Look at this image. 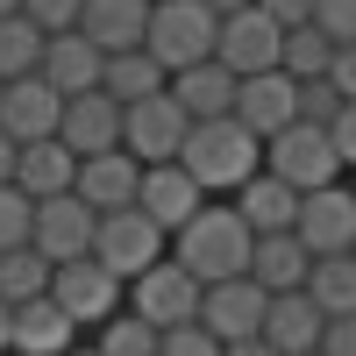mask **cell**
<instances>
[{"label":"cell","instance_id":"cell-21","mask_svg":"<svg viewBox=\"0 0 356 356\" xmlns=\"http://www.w3.org/2000/svg\"><path fill=\"white\" fill-rule=\"evenodd\" d=\"M235 93H243V79L221 72V65H193V72L171 79V100L193 114V129H200V122H228V114H235Z\"/></svg>","mask_w":356,"mask_h":356},{"label":"cell","instance_id":"cell-13","mask_svg":"<svg viewBox=\"0 0 356 356\" xmlns=\"http://www.w3.org/2000/svg\"><path fill=\"white\" fill-rule=\"evenodd\" d=\"M235 122H243L257 143H278L292 122H300V79H285V72L243 79V93H235Z\"/></svg>","mask_w":356,"mask_h":356},{"label":"cell","instance_id":"cell-7","mask_svg":"<svg viewBox=\"0 0 356 356\" xmlns=\"http://www.w3.org/2000/svg\"><path fill=\"white\" fill-rule=\"evenodd\" d=\"M214 65L235 72V79H264V72H285V29L264 15V8H243L221 22V43H214Z\"/></svg>","mask_w":356,"mask_h":356},{"label":"cell","instance_id":"cell-8","mask_svg":"<svg viewBox=\"0 0 356 356\" xmlns=\"http://www.w3.org/2000/svg\"><path fill=\"white\" fill-rule=\"evenodd\" d=\"M50 300L65 307V314L79 321V328H93V335H100L107 321H114V314L129 307V285L114 278V271H107L100 257H79V264H65V271H57V285H50Z\"/></svg>","mask_w":356,"mask_h":356},{"label":"cell","instance_id":"cell-16","mask_svg":"<svg viewBox=\"0 0 356 356\" xmlns=\"http://www.w3.org/2000/svg\"><path fill=\"white\" fill-rule=\"evenodd\" d=\"M150 15H157V0H86L79 36L93 50H107V57H122V50L150 43Z\"/></svg>","mask_w":356,"mask_h":356},{"label":"cell","instance_id":"cell-24","mask_svg":"<svg viewBox=\"0 0 356 356\" xmlns=\"http://www.w3.org/2000/svg\"><path fill=\"white\" fill-rule=\"evenodd\" d=\"M235 214H243L257 235H292L300 228V193L285 186V178H271V171H257L243 193H235Z\"/></svg>","mask_w":356,"mask_h":356},{"label":"cell","instance_id":"cell-28","mask_svg":"<svg viewBox=\"0 0 356 356\" xmlns=\"http://www.w3.org/2000/svg\"><path fill=\"white\" fill-rule=\"evenodd\" d=\"M43 50H50V36L29 15H8L0 22V86H15V79H36L43 72Z\"/></svg>","mask_w":356,"mask_h":356},{"label":"cell","instance_id":"cell-42","mask_svg":"<svg viewBox=\"0 0 356 356\" xmlns=\"http://www.w3.org/2000/svg\"><path fill=\"white\" fill-rule=\"evenodd\" d=\"M200 8L214 15V22H228V15H243V8H257V0H200Z\"/></svg>","mask_w":356,"mask_h":356},{"label":"cell","instance_id":"cell-38","mask_svg":"<svg viewBox=\"0 0 356 356\" xmlns=\"http://www.w3.org/2000/svg\"><path fill=\"white\" fill-rule=\"evenodd\" d=\"M328 136H335V157H342V171H356V100L335 114V129H328Z\"/></svg>","mask_w":356,"mask_h":356},{"label":"cell","instance_id":"cell-26","mask_svg":"<svg viewBox=\"0 0 356 356\" xmlns=\"http://www.w3.org/2000/svg\"><path fill=\"white\" fill-rule=\"evenodd\" d=\"M100 93L122 100V107H143V100L171 93V72L157 65L150 50H122V57H107V86H100Z\"/></svg>","mask_w":356,"mask_h":356},{"label":"cell","instance_id":"cell-3","mask_svg":"<svg viewBox=\"0 0 356 356\" xmlns=\"http://www.w3.org/2000/svg\"><path fill=\"white\" fill-rule=\"evenodd\" d=\"M214 43H221V22L207 15L200 0H157L150 43H143V50L178 79V72H193V65H214Z\"/></svg>","mask_w":356,"mask_h":356},{"label":"cell","instance_id":"cell-17","mask_svg":"<svg viewBox=\"0 0 356 356\" xmlns=\"http://www.w3.org/2000/svg\"><path fill=\"white\" fill-rule=\"evenodd\" d=\"M50 93H65V100H79V93H100L107 86V50H93L72 29V36H50V50H43V72H36Z\"/></svg>","mask_w":356,"mask_h":356},{"label":"cell","instance_id":"cell-11","mask_svg":"<svg viewBox=\"0 0 356 356\" xmlns=\"http://www.w3.org/2000/svg\"><path fill=\"white\" fill-rule=\"evenodd\" d=\"M93 235H100V214H93L79 193H65V200H43V207H36V235H29V243L65 271V264L93 257Z\"/></svg>","mask_w":356,"mask_h":356},{"label":"cell","instance_id":"cell-27","mask_svg":"<svg viewBox=\"0 0 356 356\" xmlns=\"http://www.w3.org/2000/svg\"><path fill=\"white\" fill-rule=\"evenodd\" d=\"M50 285H57V264H50L36 243L0 257V300H8V307H36V300H50Z\"/></svg>","mask_w":356,"mask_h":356},{"label":"cell","instance_id":"cell-20","mask_svg":"<svg viewBox=\"0 0 356 356\" xmlns=\"http://www.w3.org/2000/svg\"><path fill=\"white\" fill-rule=\"evenodd\" d=\"M321 335H328V314H321L307 292H278L271 314H264V342L278 356H321Z\"/></svg>","mask_w":356,"mask_h":356},{"label":"cell","instance_id":"cell-12","mask_svg":"<svg viewBox=\"0 0 356 356\" xmlns=\"http://www.w3.org/2000/svg\"><path fill=\"white\" fill-rule=\"evenodd\" d=\"M300 243L314 250V264L321 257H356V193L349 186H328V193H307L300 200Z\"/></svg>","mask_w":356,"mask_h":356},{"label":"cell","instance_id":"cell-10","mask_svg":"<svg viewBox=\"0 0 356 356\" xmlns=\"http://www.w3.org/2000/svg\"><path fill=\"white\" fill-rule=\"evenodd\" d=\"M264 314H271V292H264L257 278H228V285H207L200 328L228 349V342H257L264 335Z\"/></svg>","mask_w":356,"mask_h":356},{"label":"cell","instance_id":"cell-19","mask_svg":"<svg viewBox=\"0 0 356 356\" xmlns=\"http://www.w3.org/2000/svg\"><path fill=\"white\" fill-rule=\"evenodd\" d=\"M143 171H150V164H136L129 150L86 157V164H79V200L93 207V214H122V207L143 200Z\"/></svg>","mask_w":356,"mask_h":356},{"label":"cell","instance_id":"cell-2","mask_svg":"<svg viewBox=\"0 0 356 356\" xmlns=\"http://www.w3.org/2000/svg\"><path fill=\"white\" fill-rule=\"evenodd\" d=\"M178 164L200 178V193H243L250 178L264 171V143L228 114V122H200L186 136V150H178Z\"/></svg>","mask_w":356,"mask_h":356},{"label":"cell","instance_id":"cell-15","mask_svg":"<svg viewBox=\"0 0 356 356\" xmlns=\"http://www.w3.org/2000/svg\"><path fill=\"white\" fill-rule=\"evenodd\" d=\"M0 129H8L22 150L29 143H57V129H65V93H50L43 79H15L8 93H0Z\"/></svg>","mask_w":356,"mask_h":356},{"label":"cell","instance_id":"cell-31","mask_svg":"<svg viewBox=\"0 0 356 356\" xmlns=\"http://www.w3.org/2000/svg\"><path fill=\"white\" fill-rule=\"evenodd\" d=\"M93 349H100V356H157V349H164V335L150 328V321H136V314L122 307V314L100 328V342H93Z\"/></svg>","mask_w":356,"mask_h":356},{"label":"cell","instance_id":"cell-23","mask_svg":"<svg viewBox=\"0 0 356 356\" xmlns=\"http://www.w3.org/2000/svg\"><path fill=\"white\" fill-rule=\"evenodd\" d=\"M250 278L271 292H307V278H314V250L300 243V235H257V264H250Z\"/></svg>","mask_w":356,"mask_h":356},{"label":"cell","instance_id":"cell-39","mask_svg":"<svg viewBox=\"0 0 356 356\" xmlns=\"http://www.w3.org/2000/svg\"><path fill=\"white\" fill-rule=\"evenodd\" d=\"M328 86L342 100H356V43H335V72H328Z\"/></svg>","mask_w":356,"mask_h":356},{"label":"cell","instance_id":"cell-43","mask_svg":"<svg viewBox=\"0 0 356 356\" xmlns=\"http://www.w3.org/2000/svg\"><path fill=\"white\" fill-rule=\"evenodd\" d=\"M0 356H15V307L0 300Z\"/></svg>","mask_w":356,"mask_h":356},{"label":"cell","instance_id":"cell-40","mask_svg":"<svg viewBox=\"0 0 356 356\" xmlns=\"http://www.w3.org/2000/svg\"><path fill=\"white\" fill-rule=\"evenodd\" d=\"M321 356H356V314H349V321H328V335H321Z\"/></svg>","mask_w":356,"mask_h":356},{"label":"cell","instance_id":"cell-5","mask_svg":"<svg viewBox=\"0 0 356 356\" xmlns=\"http://www.w3.org/2000/svg\"><path fill=\"white\" fill-rule=\"evenodd\" d=\"M164 243H171V235H164V228H157L150 214H143V207H122V214H100L93 257H100V264H107V271L122 278V285H136L143 271H157V264L171 257Z\"/></svg>","mask_w":356,"mask_h":356},{"label":"cell","instance_id":"cell-30","mask_svg":"<svg viewBox=\"0 0 356 356\" xmlns=\"http://www.w3.org/2000/svg\"><path fill=\"white\" fill-rule=\"evenodd\" d=\"M328 72H335V36H328L321 22L292 29V36H285V79L314 86V79H328Z\"/></svg>","mask_w":356,"mask_h":356},{"label":"cell","instance_id":"cell-41","mask_svg":"<svg viewBox=\"0 0 356 356\" xmlns=\"http://www.w3.org/2000/svg\"><path fill=\"white\" fill-rule=\"evenodd\" d=\"M15 164H22V143L0 129V186H15Z\"/></svg>","mask_w":356,"mask_h":356},{"label":"cell","instance_id":"cell-33","mask_svg":"<svg viewBox=\"0 0 356 356\" xmlns=\"http://www.w3.org/2000/svg\"><path fill=\"white\" fill-rule=\"evenodd\" d=\"M29 22H36L43 29V36H72V29L86 22V0H29V8H22Z\"/></svg>","mask_w":356,"mask_h":356},{"label":"cell","instance_id":"cell-1","mask_svg":"<svg viewBox=\"0 0 356 356\" xmlns=\"http://www.w3.org/2000/svg\"><path fill=\"white\" fill-rule=\"evenodd\" d=\"M171 257L186 264V271L200 278V285H228V278H250V264H257V228L235 214V200L228 207H214L207 200L200 214L171 235Z\"/></svg>","mask_w":356,"mask_h":356},{"label":"cell","instance_id":"cell-34","mask_svg":"<svg viewBox=\"0 0 356 356\" xmlns=\"http://www.w3.org/2000/svg\"><path fill=\"white\" fill-rule=\"evenodd\" d=\"M349 100L335 93L328 79H314V86H300V122H314V129H335V114H342Z\"/></svg>","mask_w":356,"mask_h":356},{"label":"cell","instance_id":"cell-44","mask_svg":"<svg viewBox=\"0 0 356 356\" xmlns=\"http://www.w3.org/2000/svg\"><path fill=\"white\" fill-rule=\"evenodd\" d=\"M228 356H278V349H271V342L257 335V342H228Z\"/></svg>","mask_w":356,"mask_h":356},{"label":"cell","instance_id":"cell-36","mask_svg":"<svg viewBox=\"0 0 356 356\" xmlns=\"http://www.w3.org/2000/svg\"><path fill=\"white\" fill-rule=\"evenodd\" d=\"M314 22L328 29L335 43H356V0H321V8H314Z\"/></svg>","mask_w":356,"mask_h":356},{"label":"cell","instance_id":"cell-18","mask_svg":"<svg viewBox=\"0 0 356 356\" xmlns=\"http://www.w3.org/2000/svg\"><path fill=\"white\" fill-rule=\"evenodd\" d=\"M136 207H143L164 235H178V228L207 207V193H200V178H193L186 164H150V171H143V200H136Z\"/></svg>","mask_w":356,"mask_h":356},{"label":"cell","instance_id":"cell-9","mask_svg":"<svg viewBox=\"0 0 356 356\" xmlns=\"http://www.w3.org/2000/svg\"><path fill=\"white\" fill-rule=\"evenodd\" d=\"M186 136H193V114L178 107L171 93H157V100L129 107V122H122V150H129L136 164H178Z\"/></svg>","mask_w":356,"mask_h":356},{"label":"cell","instance_id":"cell-35","mask_svg":"<svg viewBox=\"0 0 356 356\" xmlns=\"http://www.w3.org/2000/svg\"><path fill=\"white\" fill-rule=\"evenodd\" d=\"M157 356H228V349H221V342H214V335H207L200 321H193V328H171Z\"/></svg>","mask_w":356,"mask_h":356},{"label":"cell","instance_id":"cell-22","mask_svg":"<svg viewBox=\"0 0 356 356\" xmlns=\"http://www.w3.org/2000/svg\"><path fill=\"white\" fill-rule=\"evenodd\" d=\"M72 349H79V321L57 300L15 307V356H72Z\"/></svg>","mask_w":356,"mask_h":356},{"label":"cell","instance_id":"cell-47","mask_svg":"<svg viewBox=\"0 0 356 356\" xmlns=\"http://www.w3.org/2000/svg\"><path fill=\"white\" fill-rule=\"evenodd\" d=\"M349 193H356V171H349Z\"/></svg>","mask_w":356,"mask_h":356},{"label":"cell","instance_id":"cell-14","mask_svg":"<svg viewBox=\"0 0 356 356\" xmlns=\"http://www.w3.org/2000/svg\"><path fill=\"white\" fill-rule=\"evenodd\" d=\"M122 122H129L122 100H107V93H79V100H65V129H57V143H65V150L86 164V157L122 150Z\"/></svg>","mask_w":356,"mask_h":356},{"label":"cell","instance_id":"cell-48","mask_svg":"<svg viewBox=\"0 0 356 356\" xmlns=\"http://www.w3.org/2000/svg\"><path fill=\"white\" fill-rule=\"evenodd\" d=\"M0 93H8V86H0Z\"/></svg>","mask_w":356,"mask_h":356},{"label":"cell","instance_id":"cell-4","mask_svg":"<svg viewBox=\"0 0 356 356\" xmlns=\"http://www.w3.org/2000/svg\"><path fill=\"white\" fill-rule=\"evenodd\" d=\"M264 171L271 178H285L292 193H328V186H342V157H335V136L328 129H314V122H292L278 143H264Z\"/></svg>","mask_w":356,"mask_h":356},{"label":"cell","instance_id":"cell-45","mask_svg":"<svg viewBox=\"0 0 356 356\" xmlns=\"http://www.w3.org/2000/svg\"><path fill=\"white\" fill-rule=\"evenodd\" d=\"M29 8V0H0V22H8V15H22Z\"/></svg>","mask_w":356,"mask_h":356},{"label":"cell","instance_id":"cell-6","mask_svg":"<svg viewBox=\"0 0 356 356\" xmlns=\"http://www.w3.org/2000/svg\"><path fill=\"white\" fill-rule=\"evenodd\" d=\"M200 300H207V285H200L178 257H164L157 271H143V278L129 285V314H136V321H150L157 335L193 328V321H200Z\"/></svg>","mask_w":356,"mask_h":356},{"label":"cell","instance_id":"cell-29","mask_svg":"<svg viewBox=\"0 0 356 356\" xmlns=\"http://www.w3.org/2000/svg\"><path fill=\"white\" fill-rule=\"evenodd\" d=\"M307 300L328 321H349L356 314V257H321L314 278H307Z\"/></svg>","mask_w":356,"mask_h":356},{"label":"cell","instance_id":"cell-46","mask_svg":"<svg viewBox=\"0 0 356 356\" xmlns=\"http://www.w3.org/2000/svg\"><path fill=\"white\" fill-rule=\"evenodd\" d=\"M72 356H100V349H72Z\"/></svg>","mask_w":356,"mask_h":356},{"label":"cell","instance_id":"cell-25","mask_svg":"<svg viewBox=\"0 0 356 356\" xmlns=\"http://www.w3.org/2000/svg\"><path fill=\"white\" fill-rule=\"evenodd\" d=\"M15 186L29 193V200H65V193H79V157L65 150V143H29L22 150V164H15Z\"/></svg>","mask_w":356,"mask_h":356},{"label":"cell","instance_id":"cell-32","mask_svg":"<svg viewBox=\"0 0 356 356\" xmlns=\"http://www.w3.org/2000/svg\"><path fill=\"white\" fill-rule=\"evenodd\" d=\"M29 235H36V200H29L22 186H0V257L29 250Z\"/></svg>","mask_w":356,"mask_h":356},{"label":"cell","instance_id":"cell-37","mask_svg":"<svg viewBox=\"0 0 356 356\" xmlns=\"http://www.w3.org/2000/svg\"><path fill=\"white\" fill-rule=\"evenodd\" d=\"M257 8L271 15L285 36H292V29H307V22H314V8H321V0H257Z\"/></svg>","mask_w":356,"mask_h":356}]
</instances>
